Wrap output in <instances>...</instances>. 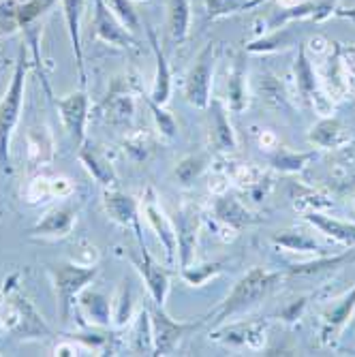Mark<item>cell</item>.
Listing matches in <instances>:
<instances>
[{"instance_id":"obj_1","label":"cell","mask_w":355,"mask_h":357,"mask_svg":"<svg viewBox=\"0 0 355 357\" xmlns=\"http://www.w3.org/2000/svg\"><path fill=\"white\" fill-rule=\"evenodd\" d=\"M280 280L278 272L266 270V268H252L248 270L232 289V294L227 296L220 304V308L216 310V323L227 321L229 317L250 310L252 306L259 304L270 291L276 287V282Z\"/></svg>"},{"instance_id":"obj_2","label":"cell","mask_w":355,"mask_h":357,"mask_svg":"<svg viewBox=\"0 0 355 357\" xmlns=\"http://www.w3.org/2000/svg\"><path fill=\"white\" fill-rule=\"evenodd\" d=\"M24 84H26V64L24 60L17 64L13 73L11 86L0 101V165L9 163V142L13 135V128L20 120L22 101H24Z\"/></svg>"},{"instance_id":"obj_3","label":"cell","mask_w":355,"mask_h":357,"mask_svg":"<svg viewBox=\"0 0 355 357\" xmlns=\"http://www.w3.org/2000/svg\"><path fill=\"white\" fill-rule=\"evenodd\" d=\"M96 268H82V266H60L54 272V284H56V296H58V308L60 319L69 321L73 304L77 296L88 287L90 280H94Z\"/></svg>"},{"instance_id":"obj_4","label":"cell","mask_w":355,"mask_h":357,"mask_svg":"<svg viewBox=\"0 0 355 357\" xmlns=\"http://www.w3.org/2000/svg\"><path fill=\"white\" fill-rule=\"evenodd\" d=\"M212 69H214V56H212V50L208 47L199 60L195 62V67L188 73V79H186V101L197 107V109H208L210 107V101H212Z\"/></svg>"},{"instance_id":"obj_5","label":"cell","mask_w":355,"mask_h":357,"mask_svg":"<svg viewBox=\"0 0 355 357\" xmlns=\"http://www.w3.org/2000/svg\"><path fill=\"white\" fill-rule=\"evenodd\" d=\"M197 323H178L169 319L163 308L152 314V334H154V355H172L180 340L195 330Z\"/></svg>"},{"instance_id":"obj_6","label":"cell","mask_w":355,"mask_h":357,"mask_svg":"<svg viewBox=\"0 0 355 357\" xmlns=\"http://www.w3.org/2000/svg\"><path fill=\"white\" fill-rule=\"evenodd\" d=\"M176 238H178V259L180 268H186L192 264V255L197 246V234H199V214L195 208H180L174 220Z\"/></svg>"},{"instance_id":"obj_7","label":"cell","mask_w":355,"mask_h":357,"mask_svg":"<svg viewBox=\"0 0 355 357\" xmlns=\"http://www.w3.org/2000/svg\"><path fill=\"white\" fill-rule=\"evenodd\" d=\"M144 214L148 218V222L152 225V229L156 231L160 244L165 246L167 252V261L176 264V257H178V238H176V227L174 222L165 216L163 208H160L154 199L152 190H148V199L144 202Z\"/></svg>"},{"instance_id":"obj_8","label":"cell","mask_w":355,"mask_h":357,"mask_svg":"<svg viewBox=\"0 0 355 357\" xmlns=\"http://www.w3.org/2000/svg\"><path fill=\"white\" fill-rule=\"evenodd\" d=\"M139 250H142L144 261L137 266V270H139L142 278L146 280V287H148V291H150L152 300L156 302V306H158V308H163V306H165V298H167V294H169V278H167L165 270L160 268V266L154 261V259L150 257V252L146 250V246H144L142 240H139Z\"/></svg>"},{"instance_id":"obj_9","label":"cell","mask_w":355,"mask_h":357,"mask_svg":"<svg viewBox=\"0 0 355 357\" xmlns=\"http://www.w3.org/2000/svg\"><path fill=\"white\" fill-rule=\"evenodd\" d=\"M60 116L64 126L69 128V133L77 139V144L84 142V128H86V118H88V99L84 92H73L58 103Z\"/></svg>"},{"instance_id":"obj_10","label":"cell","mask_w":355,"mask_h":357,"mask_svg":"<svg viewBox=\"0 0 355 357\" xmlns=\"http://www.w3.org/2000/svg\"><path fill=\"white\" fill-rule=\"evenodd\" d=\"M105 212L109 214V218L118 225H131L137 238H139V222H137V204L133 197L120 192V190H107L105 199H103Z\"/></svg>"},{"instance_id":"obj_11","label":"cell","mask_w":355,"mask_h":357,"mask_svg":"<svg viewBox=\"0 0 355 357\" xmlns=\"http://www.w3.org/2000/svg\"><path fill=\"white\" fill-rule=\"evenodd\" d=\"M308 142L312 146H319L324 150H332V148H340L349 142V131L347 126L336 120V118H326L319 120L308 133Z\"/></svg>"},{"instance_id":"obj_12","label":"cell","mask_w":355,"mask_h":357,"mask_svg":"<svg viewBox=\"0 0 355 357\" xmlns=\"http://www.w3.org/2000/svg\"><path fill=\"white\" fill-rule=\"evenodd\" d=\"M210 135L216 146V150L232 152L236 148V135L234 126L227 118V112L218 101H210Z\"/></svg>"},{"instance_id":"obj_13","label":"cell","mask_w":355,"mask_h":357,"mask_svg":"<svg viewBox=\"0 0 355 357\" xmlns=\"http://www.w3.org/2000/svg\"><path fill=\"white\" fill-rule=\"evenodd\" d=\"M214 214L220 222L234 227V229H242L246 225H252L259 218H257L252 212H248L236 197H229V195H222V197H216L214 202Z\"/></svg>"},{"instance_id":"obj_14","label":"cell","mask_w":355,"mask_h":357,"mask_svg":"<svg viewBox=\"0 0 355 357\" xmlns=\"http://www.w3.org/2000/svg\"><path fill=\"white\" fill-rule=\"evenodd\" d=\"M94 28H96V35H99L103 41H107L109 45H118V47H126L128 45L126 32L120 28L116 17L107 11V7L103 5V0H96Z\"/></svg>"},{"instance_id":"obj_15","label":"cell","mask_w":355,"mask_h":357,"mask_svg":"<svg viewBox=\"0 0 355 357\" xmlns=\"http://www.w3.org/2000/svg\"><path fill=\"white\" fill-rule=\"evenodd\" d=\"M306 220L317 227V229L321 234H326L342 244H355V225L351 222H342V220H336L332 216H326V214H321V212H308L306 214Z\"/></svg>"},{"instance_id":"obj_16","label":"cell","mask_w":355,"mask_h":357,"mask_svg":"<svg viewBox=\"0 0 355 357\" xmlns=\"http://www.w3.org/2000/svg\"><path fill=\"white\" fill-rule=\"evenodd\" d=\"M75 218H77L75 210H71V208H54L35 227V234H39V236H67L73 229Z\"/></svg>"},{"instance_id":"obj_17","label":"cell","mask_w":355,"mask_h":357,"mask_svg":"<svg viewBox=\"0 0 355 357\" xmlns=\"http://www.w3.org/2000/svg\"><path fill=\"white\" fill-rule=\"evenodd\" d=\"M150 37H152L154 52H156V82H154V90H152V101L158 105H165L172 94V73H169L163 52L158 50V45L154 41V32H150Z\"/></svg>"},{"instance_id":"obj_18","label":"cell","mask_w":355,"mask_h":357,"mask_svg":"<svg viewBox=\"0 0 355 357\" xmlns=\"http://www.w3.org/2000/svg\"><path fill=\"white\" fill-rule=\"evenodd\" d=\"M353 310H355V289L351 291V294L342 300V302H338L328 314H326V328H324V340H330V338H334L340 330H342V326L345 323L351 319V314H353Z\"/></svg>"},{"instance_id":"obj_19","label":"cell","mask_w":355,"mask_h":357,"mask_svg":"<svg viewBox=\"0 0 355 357\" xmlns=\"http://www.w3.org/2000/svg\"><path fill=\"white\" fill-rule=\"evenodd\" d=\"M82 308L88 317V321L96 323V326H109V300L103 294H96V291H86L82 296Z\"/></svg>"},{"instance_id":"obj_20","label":"cell","mask_w":355,"mask_h":357,"mask_svg":"<svg viewBox=\"0 0 355 357\" xmlns=\"http://www.w3.org/2000/svg\"><path fill=\"white\" fill-rule=\"evenodd\" d=\"M272 242L282 246V248L296 250V252H317V250H321L319 242H315V238H310L308 234H302V231H282V234L274 236Z\"/></svg>"},{"instance_id":"obj_21","label":"cell","mask_w":355,"mask_h":357,"mask_svg":"<svg viewBox=\"0 0 355 357\" xmlns=\"http://www.w3.org/2000/svg\"><path fill=\"white\" fill-rule=\"evenodd\" d=\"M188 24H190V11L186 0H169V28L174 39L178 41L186 39Z\"/></svg>"},{"instance_id":"obj_22","label":"cell","mask_w":355,"mask_h":357,"mask_svg":"<svg viewBox=\"0 0 355 357\" xmlns=\"http://www.w3.org/2000/svg\"><path fill=\"white\" fill-rule=\"evenodd\" d=\"M133 349L137 353H152L154 351V334H152V321L148 310H142L135 321L133 332Z\"/></svg>"},{"instance_id":"obj_23","label":"cell","mask_w":355,"mask_h":357,"mask_svg":"<svg viewBox=\"0 0 355 357\" xmlns=\"http://www.w3.org/2000/svg\"><path fill=\"white\" fill-rule=\"evenodd\" d=\"M353 259H355V252H345V255H338V257H332V259H319V261H315V264L294 266V268H292V274L310 276V274H319V272H328V270L338 268V266L345 264V261H353Z\"/></svg>"},{"instance_id":"obj_24","label":"cell","mask_w":355,"mask_h":357,"mask_svg":"<svg viewBox=\"0 0 355 357\" xmlns=\"http://www.w3.org/2000/svg\"><path fill=\"white\" fill-rule=\"evenodd\" d=\"M220 268H222V264H202V266H186V268H182V278L188 282V284H192V287H202V284H206L210 278H214L218 272H220Z\"/></svg>"},{"instance_id":"obj_25","label":"cell","mask_w":355,"mask_h":357,"mask_svg":"<svg viewBox=\"0 0 355 357\" xmlns=\"http://www.w3.org/2000/svg\"><path fill=\"white\" fill-rule=\"evenodd\" d=\"M296 77H298V88H300L302 96H308V99H312V94L317 92V82H315V73H312L310 62L306 60L304 50H300V56H298Z\"/></svg>"},{"instance_id":"obj_26","label":"cell","mask_w":355,"mask_h":357,"mask_svg":"<svg viewBox=\"0 0 355 357\" xmlns=\"http://www.w3.org/2000/svg\"><path fill=\"white\" fill-rule=\"evenodd\" d=\"M227 90H229V107L234 112H242L246 107V88H244V71L240 64L234 69V73L229 77Z\"/></svg>"},{"instance_id":"obj_27","label":"cell","mask_w":355,"mask_h":357,"mask_svg":"<svg viewBox=\"0 0 355 357\" xmlns=\"http://www.w3.org/2000/svg\"><path fill=\"white\" fill-rule=\"evenodd\" d=\"M315 154H294V152H276L272 156V165L280 172H300Z\"/></svg>"},{"instance_id":"obj_28","label":"cell","mask_w":355,"mask_h":357,"mask_svg":"<svg viewBox=\"0 0 355 357\" xmlns=\"http://www.w3.org/2000/svg\"><path fill=\"white\" fill-rule=\"evenodd\" d=\"M204 167H206V160L202 156H186V158L180 160L178 167H176V178L182 184H190L195 178H199Z\"/></svg>"},{"instance_id":"obj_29","label":"cell","mask_w":355,"mask_h":357,"mask_svg":"<svg viewBox=\"0 0 355 357\" xmlns=\"http://www.w3.org/2000/svg\"><path fill=\"white\" fill-rule=\"evenodd\" d=\"M109 122H126L133 118V103L128 96H112L105 103Z\"/></svg>"},{"instance_id":"obj_30","label":"cell","mask_w":355,"mask_h":357,"mask_svg":"<svg viewBox=\"0 0 355 357\" xmlns=\"http://www.w3.org/2000/svg\"><path fill=\"white\" fill-rule=\"evenodd\" d=\"M82 160H84V165L90 169V174L99 180L101 184H107L114 180V174H112V167L105 165L103 160H99V156L96 154H88V152H82Z\"/></svg>"},{"instance_id":"obj_31","label":"cell","mask_w":355,"mask_h":357,"mask_svg":"<svg viewBox=\"0 0 355 357\" xmlns=\"http://www.w3.org/2000/svg\"><path fill=\"white\" fill-rule=\"evenodd\" d=\"M148 105H150V109H152V114H154V118H156V124H158V128H160V133L172 139V137L176 135V131H178V126H176L174 118L163 109V105L154 103L152 99L148 101Z\"/></svg>"},{"instance_id":"obj_32","label":"cell","mask_w":355,"mask_h":357,"mask_svg":"<svg viewBox=\"0 0 355 357\" xmlns=\"http://www.w3.org/2000/svg\"><path fill=\"white\" fill-rule=\"evenodd\" d=\"M109 7L116 13V17L128 28V30H135L137 28V15L131 7L128 0H109Z\"/></svg>"},{"instance_id":"obj_33","label":"cell","mask_w":355,"mask_h":357,"mask_svg":"<svg viewBox=\"0 0 355 357\" xmlns=\"http://www.w3.org/2000/svg\"><path fill=\"white\" fill-rule=\"evenodd\" d=\"M133 294H131V289L128 287H122L120 291V296H118V304H116V326H126V321L131 319V308H133Z\"/></svg>"},{"instance_id":"obj_34","label":"cell","mask_w":355,"mask_h":357,"mask_svg":"<svg viewBox=\"0 0 355 357\" xmlns=\"http://www.w3.org/2000/svg\"><path fill=\"white\" fill-rule=\"evenodd\" d=\"M126 152L131 154L135 160H144L148 154H150V142H148V135H133L131 139H128L126 144Z\"/></svg>"},{"instance_id":"obj_35","label":"cell","mask_w":355,"mask_h":357,"mask_svg":"<svg viewBox=\"0 0 355 357\" xmlns=\"http://www.w3.org/2000/svg\"><path fill=\"white\" fill-rule=\"evenodd\" d=\"M80 0H67V17H69V26L73 32V43H75V52H77V62L82 69V52H80V39H77V17H80Z\"/></svg>"},{"instance_id":"obj_36","label":"cell","mask_w":355,"mask_h":357,"mask_svg":"<svg viewBox=\"0 0 355 357\" xmlns=\"http://www.w3.org/2000/svg\"><path fill=\"white\" fill-rule=\"evenodd\" d=\"M244 5V0H208L210 15H227L238 11Z\"/></svg>"},{"instance_id":"obj_37","label":"cell","mask_w":355,"mask_h":357,"mask_svg":"<svg viewBox=\"0 0 355 357\" xmlns=\"http://www.w3.org/2000/svg\"><path fill=\"white\" fill-rule=\"evenodd\" d=\"M304 306H306V298H302V300L294 302L292 306L282 310V319H285L287 323H294V321L300 317V312H302V308H304Z\"/></svg>"}]
</instances>
